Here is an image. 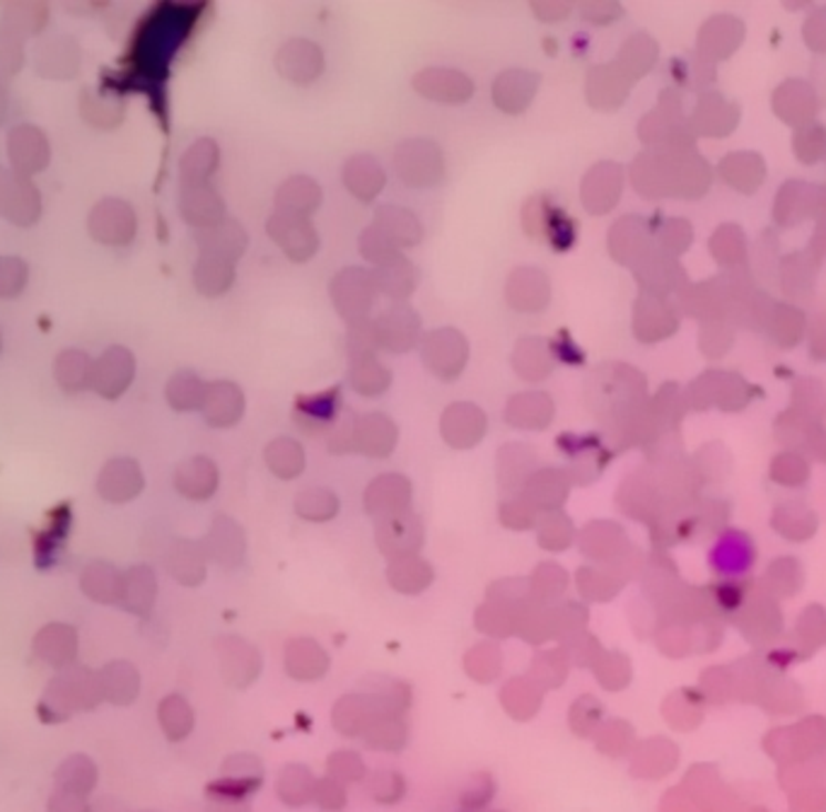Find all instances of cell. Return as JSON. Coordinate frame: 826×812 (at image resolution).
Masks as SVG:
<instances>
[{
    "mask_svg": "<svg viewBox=\"0 0 826 812\" xmlns=\"http://www.w3.org/2000/svg\"><path fill=\"white\" fill-rule=\"evenodd\" d=\"M186 10L189 6H159L148 20L141 22L136 42H133L141 71L165 75L167 63L184 44V37L194 24V16H184Z\"/></svg>",
    "mask_w": 826,
    "mask_h": 812,
    "instance_id": "1",
    "label": "cell"
},
{
    "mask_svg": "<svg viewBox=\"0 0 826 812\" xmlns=\"http://www.w3.org/2000/svg\"><path fill=\"white\" fill-rule=\"evenodd\" d=\"M392 167L404 184L429 189L445 177V155L431 138H406L394 148Z\"/></svg>",
    "mask_w": 826,
    "mask_h": 812,
    "instance_id": "2",
    "label": "cell"
},
{
    "mask_svg": "<svg viewBox=\"0 0 826 812\" xmlns=\"http://www.w3.org/2000/svg\"><path fill=\"white\" fill-rule=\"evenodd\" d=\"M329 292L339 315L349 325H355L365 322L370 317L380 290L375 284V274L363 269V266H349V269H343L339 276L331 278Z\"/></svg>",
    "mask_w": 826,
    "mask_h": 812,
    "instance_id": "3",
    "label": "cell"
},
{
    "mask_svg": "<svg viewBox=\"0 0 826 812\" xmlns=\"http://www.w3.org/2000/svg\"><path fill=\"white\" fill-rule=\"evenodd\" d=\"M423 363L429 366L433 376L443 380H455L469 361V343L464 335L452 327H440L421 341Z\"/></svg>",
    "mask_w": 826,
    "mask_h": 812,
    "instance_id": "4",
    "label": "cell"
},
{
    "mask_svg": "<svg viewBox=\"0 0 826 812\" xmlns=\"http://www.w3.org/2000/svg\"><path fill=\"white\" fill-rule=\"evenodd\" d=\"M266 233L283 249V255L290 261H308L319 249V235L312 225V218L276 210L269 223H266Z\"/></svg>",
    "mask_w": 826,
    "mask_h": 812,
    "instance_id": "5",
    "label": "cell"
},
{
    "mask_svg": "<svg viewBox=\"0 0 826 812\" xmlns=\"http://www.w3.org/2000/svg\"><path fill=\"white\" fill-rule=\"evenodd\" d=\"M324 51L319 44L304 37L288 39V42L276 51V71L281 73L288 83L310 85L324 73Z\"/></svg>",
    "mask_w": 826,
    "mask_h": 812,
    "instance_id": "6",
    "label": "cell"
},
{
    "mask_svg": "<svg viewBox=\"0 0 826 812\" xmlns=\"http://www.w3.org/2000/svg\"><path fill=\"white\" fill-rule=\"evenodd\" d=\"M413 90L431 102L464 104L474 95V80L460 69L431 65V69H423L413 75Z\"/></svg>",
    "mask_w": 826,
    "mask_h": 812,
    "instance_id": "7",
    "label": "cell"
},
{
    "mask_svg": "<svg viewBox=\"0 0 826 812\" xmlns=\"http://www.w3.org/2000/svg\"><path fill=\"white\" fill-rule=\"evenodd\" d=\"M378 346L394 353H404L416 346L421 337V317L413 312L406 302H394L380 317L372 319Z\"/></svg>",
    "mask_w": 826,
    "mask_h": 812,
    "instance_id": "8",
    "label": "cell"
},
{
    "mask_svg": "<svg viewBox=\"0 0 826 812\" xmlns=\"http://www.w3.org/2000/svg\"><path fill=\"white\" fill-rule=\"evenodd\" d=\"M525 228L527 235L539 237L544 243H549L556 249H566L572 245L576 239V223H572L568 216H564V210H558L551 206V202L546 198H531L525 208Z\"/></svg>",
    "mask_w": 826,
    "mask_h": 812,
    "instance_id": "9",
    "label": "cell"
},
{
    "mask_svg": "<svg viewBox=\"0 0 826 812\" xmlns=\"http://www.w3.org/2000/svg\"><path fill=\"white\" fill-rule=\"evenodd\" d=\"M133 376H136V361L131 351L124 346H112L92 363L90 388L104 399H116L128 390Z\"/></svg>",
    "mask_w": 826,
    "mask_h": 812,
    "instance_id": "10",
    "label": "cell"
},
{
    "mask_svg": "<svg viewBox=\"0 0 826 812\" xmlns=\"http://www.w3.org/2000/svg\"><path fill=\"white\" fill-rule=\"evenodd\" d=\"M90 233L104 245H126L136 235V213L122 198H104L90 213Z\"/></svg>",
    "mask_w": 826,
    "mask_h": 812,
    "instance_id": "11",
    "label": "cell"
},
{
    "mask_svg": "<svg viewBox=\"0 0 826 812\" xmlns=\"http://www.w3.org/2000/svg\"><path fill=\"white\" fill-rule=\"evenodd\" d=\"M541 85V75L527 69H508L493 80V102L505 114H523L535 102Z\"/></svg>",
    "mask_w": 826,
    "mask_h": 812,
    "instance_id": "12",
    "label": "cell"
},
{
    "mask_svg": "<svg viewBox=\"0 0 826 812\" xmlns=\"http://www.w3.org/2000/svg\"><path fill=\"white\" fill-rule=\"evenodd\" d=\"M505 300L517 312H541L551 300V281L537 266H517L505 281Z\"/></svg>",
    "mask_w": 826,
    "mask_h": 812,
    "instance_id": "13",
    "label": "cell"
},
{
    "mask_svg": "<svg viewBox=\"0 0 826 812\" xmlns=\"http://www.w3.org/2000/svg\"><path fill=\"white\" fill-rule=\"evenodd\" d=\"M8 153L12 167H16V175L30 179L49 163V141L37 126H16L10 131Z\"/></svg>",
    "mask_w": 826,
    "mask_h": 812,
    "instance_id": "14",
    "label": "cell"
},
{
    "mask_svg": "<svg viewBox=\"0 0 826 812\" xmlns=\"http://www.w3.org/2000/svg\"><path fill=\"white\" fill-rule=\"evenodd\" d=\"M143 472L136 460L131 458H114L102 467L97 479L100 496L112 503H128L143 491Z\"/></svg>",
    "mask_w": 826,
    "mask_h": 812,
    "instance_id": "15",
    "label": "cell"
},
{
    "mask_svg": "<svg viewBox=\"0 0 826 812\" xmlns=\"http://www.w3.org/2000/svg\"><path fill=\"white\" fill-rule=\"evenodd\" d=\"M343 184L358 202L370 204L375 202L384 192V186H388V172H384V167L372 155L358 153L345 160Z\"/></svg>",
    "mask_w": 826,
    "mask_h": 812,
    "instance_id": "16",
    "label": "cell"
},
{
    "mask_svg": "<svg viewBox=\"0 0 826 812\" xmlns=\"http://www.w3.org/2000/svg\"><path fill=\"white\" fill-rule=\"evenodd\" d=\"M179 208L186 223L198 230H208L225 220V204L210 184H184Z\"/></svg>",
    "mask_w": 826,
    "mask_h": 812,
    "instance_id": "17",
    "label": "cell"
},
{
    "mask_svg": "<svg viewBox=\"0 0 826 812\" xmlns=\"http://www.w3.org/2000/svg\"><path fill=\"white\" fill-rule=\"evenodd\" d=\"M372 225H375V228L388 237L399 251L416 247L423 239V223L419 220L416 213L404 206H394V204L382 206L378 210L375 220H372Z\"/></svg>",
    "mask_w": 826,
    "mask_h": 812,
    "instance_id": "18",
    "label": "cell"
},
{
    "mask_svg": "<svg viewBox=\"0 0 826 812\" xmlns=\"http://www.w3.org/2000/svg\"><path fill=\"white\" fill-rule=\"evenodd\" d=\"M322 206V186L308 175H292L276 189V210L312 218Z\"/></svg>",
    "mask_w": 826,
    "mask_h": 812,
    "instance_id": "19",
    "label": "cell"
},
{
    "mask_svg": "<svg viewBox=\"0 0 826 812\" xmlns=\"http://www.w3.org/2000/svg\"><path fill=\"white\" fill-rule=\"evenodd\" d=\"M486 431V419L476 404H450L443 417V433L455 448H474Z\"/></svg>",
    "mask_w": 826,
    "mask_h": 812,
    "instance_id": "20",
    "label": "cell"
},
{
    "mask_svg": "<svg viewBox=\"0 0 826 812\" xmlns=\"http://www.w3.org/2000/svg\"><path fill=\"white\" fill-rule=\"evenodd\" d=\"M202 409L206 411V419L210 423L228 429V425H233L237 419H242L245 394L235 382H228V380L213 382L208 384Z\"/></svg>",
    "mask_w": 826,
    "mask_h": 812,
    "instance_id": "21",
    "label": "cell"
},
{
    "mask_svg": "<svg viewBox=\"0 0 826 812\" xmlns=\"http://www.w3.org/2000/svg\"><path fill=\"white\" fill-rule=\"evenodd\" d=\"M247 243L249 239L242 225L228 218L220 220L218 225H213V228L208 230H202V235H198V245H202L204 255H216L230 261H237L245 255Z\"/></svg>",
    "mask_w": 826,
    "mask_h": 812,
    "instance_id": "22",
    "label": "cell"
},
{
    "mask_svg": "<svg viewBox=\"0 0 826 812\" xmlns=\"http://www.w3.org/2000/svg\"><path fill=\"white\" fill-rule=\"evenodd\" d=\"M175 484L179 494L194 501H204L213 496L218 489V470L208 458H192L179 464L175 474Z\"/></svg>",
    "mask_w": 826,
    "mask_h": 812,
    "instance_id": "23",
    "label": "cell"
},
{
    "mask_svg": "<svg viewBox=\"0 0 826 812\" xmlns=\"http://www.w3.org/2000/svg\"><path fill=\"white\" fill-rule=\"evenodd\" d=\"M34 650L53 668H65L78 654V636L65 624H49L34 638Z\"/></svg>",
    "mask_w": 826,
    "mask_h": 812,
    "instance_id": "24",
    "label": "cell"
},
{
    "mask_svg": "<svg viewBox=\"0 0 826 812\" xmlns=\"http://www.w3.org/2000/svg\"><path fill=\"white\" fill-rule=\"evenodd\" d=\"M372 274H375L378 290L394 302H404L419 286V269L404 255L378 266Z\"/></svg>",
    "mask_w": 826,
    "mask_h": 812,
    "instance_id": "25",
    "label": "cell"
},
{
    "mask_svg": "<svg viewBox=\"0 0 826 812\" xmlns=\"http://www.w3.org/2000/svg\"><path fill=\"white\" fill-rule=\"evenodd\" d=\"M194 284L198 292H204L208 298L225 296L235 284V261L202 251V257L194 266Z\"/></svg>",
    "mask_w": 826,
    "mask_h": 812,
    "instance_id": "26",
    "label": "cell"
},
{
    "mask_svg": "<svg viewBox=\"0 0 826 812\" xmlns=\"http://www.w3.org/2000/svg\"><path fill=\"white\" fill-rule=\"evenodd\" d=\"M34 63L49 78H69L73 71H78L80 53L78 47L69 42V37H53L39 47Z\"/></svg>",
    "mask_w": 826,
    "mask_h": 812,
    "instance_id": "27",
    "label": "cell"
},
{
    "mask_svg": "<svg viewBox=\"0 0 826 812\" xmlns=\"http://www.w3.org/2000/svg\"><path fill=\"white\" fill-rule=\"evenodd\" d=\"M220 165V148L213 138L192 143L182 157L184 184H208L213 172Z\"/></svg>",
    "mask_w": 826,
    "mask_h": 812,
    "instance_id": "28",
    "label": "cell"
},
{
    "mask_svg": "<svg viewBox=\"0 0 826 812\" xmlns=\"http://www.w3.org/2000/svg\"><path fill=\"white\" fill-rule=\"evenodd\" d=\"M53 521L49 527L34 539V564L39 568H49L53 564H59V554L61 547L65 544V537H69L71 530V511L69 505H61L59 511H53Z\"/></svg>",
    "mask_w": 826,
    "mask_h": 812,
    "instance_id": "29",
    "label": "cell"
},
{
    "mask_svg": "<svg viewBox=\"0 0 826 812\" xmlns=\"http://www.w3.org/2000/svg\"><path fill=\"white\" fill-rule=\"evenodd\" d=\"M554 346L546 339H523L515 346V356L513 363L519 376L527 380H541L544 376H549L551 366H554Z\"/></svg>",
    "mask_w": 826,
    "mask_h": 812,
    "instance_id": "30",
    "label": "cell"
},
{
    "mask_svg": "<svg viewBox=\"0 0 826 812\" xmlns=\"http://www.w3.org/2000/svg\"><path fill=\"white\" fill-rule=\"evenodd\" d=\"M396 443V429L390 419L370 414L358 421V448L368 455H388Z\"/></svg>",
    "mask_w": 826,
    "mask_h": 812,
    "instance_id": "31",
    "label": "cell"
},
{
    "mask_svg": "<svg viewBox=\"0 0 826 812\" xmlns=\"http://www.w3.org/2000/svg\"><path fill=\"white\" fill-rule=\"evenodd\" d=\"M554 417V402L539 392L519 394L508 402V421L513 419L517 429H544L546 421Z\"/></svg>",
    "mask_w": 826,
    "mask_h": 812,
    "instance_id": "32",
    "label": "cell"
},
{
    "mask_svg": "<svg viewBox=\"0 0 826 812\" xmlns=\"http://www.w3.org/2000/svg\"><path fill=\"white\" fill-rule=\"evenodd\" d=\"M83 590L95 603H118L124 595V578L110 564H90L83 574Z\"/></svg>",
    "mask_w": 826,
    "mask_h": 812,
    "instance_id": "33",
    "label": "cell"
},
{
    "mask_svg": "<svg viewBox=\"0 0 826 812\" xmlns=\"http://www.w3.org/2000/svg\"><path fill=\"white\" fill-rule=\"evenodd\" d=\"M53 376L65 392H80L90 388L92 380V358L85 351L69 349L53 363Z\"/></svg>",
    "mask_w": 826,
    "mask_h": 812,
    "instance_id": "34",
    "label": "cell"
},
{
    "mask_svg": "<svg viewBox=\"0 0 826 812\" xmlns=\"http://www.w3.org/2000/svg\"><path fill=\"white\" fill-rule=\"evenodd\" d=\"M97 677H100L102 697L118 701V703H126L131 699H136L138 672L133 670L131 665H126V662L110 665V668L102 670Z\"/></svg>",
    "mask_w": 826,
    "mask_h": 812,
    "instance_id": "35",
    "label": "cell"
},
{
    "mask_svg": "<svg viewBox=\"0 0 826 812\" xmlns=\"http://www.w3.org/2000/svg\"><path fill=\"white\" fill-rule=\"evenodd\" d=\"M349 380L353 384V390H358L365 397H375V394H382L384 390H388L390 370L384 368L375 356L353 358Z\"/></svg>",
    "mask_w": 826,
    "mask_h": 812,
    "instance_id": "36",
    "label": "cell"
},
{
    "mask_svg": "<svg viewBox=\"0 0 826 812\" xmlns=\"http://www.w3.org/2000/svg\"><path fill=\"white\" fill-rule=\"evenodd\" d=\"M266 462H269L273 474L281 479H292L304 470V452L292 438H278L266 450Z\"/></svg>",
    "mask_w": 826,
    "mask_h": 812,
    "instance_id": "37",
    "label": "cell"
},
{
    "mask_svg": "<svg viewBox=\"0 0 826 812\" xmlns=\"http://www.w3.org/2000/svg\"><path fill=\"white\" fill-rule=\"evenodd\" d=\"M208 384L198 380L194 372H177L175 378L167 384V399L169 404L179 411H189L204 407Z\"/></svg>",
    "mask_w": 826,
    "mask_h": 812,
    "instance_id": "38",
    "label": "cell"
},
{
    "mask_svg": "<svg viewBox=\"0 0 826 812\" xmlns=\"http://www.w3.org/2000/svg\"><path fill=\"white\" fill-rule=\"evenodd\" d=\"M39 210H42V202H39V192L32 186V182L27 177L18 179L16 194L10 198V206L6 210V216L12 223L20 225H30L39 218Z\"/></svg>",
    "mask_w": 826,
    "mask_h": 812,
    "instance_id": "39",
    "label": "cell"
},
{
    "mask_svg": "<svg viewBox=\"0 0 826 812\" xmlns=\"http://www.w3.org/2000/svg\"><path fill=\"white\" fill-rule=\"evenodd\" d=\"M296 511L308 521L322 523L339 513V498L327 489H310L296 498Z\"/></svg>",
    "mask_w": 826,
    "mask_h": 812,
    "instance_id": "40",
    "label": "cell"
},
{
    "mask_svg": "<svg viewBox=\"0 0 826 812\" xmlns=\"http://www.w3.org/2000/svg\"><path fill=\"white\" fill-rule=\"evenodd\" d=\"M155 597V576L151 574L145 566L133 568L131 574L124 578V595L122 600H126V607L133 611H143L141 603L148 607Z\"/></svg>",
    "mask_w": 826,
    "mask_h": 812,
    "instance_id": "41",
    "label": "cell"
},
{
    "mask_svg": "<svg viewBox=\"0 0 826 812\" xmlns=\"http://www.w3.org/2000/svg\"><path fill=\"white\" fill-rule=\"evenodd\" d=\"M409 482L396 474H384L368 489V508L370 511H390V501H399V494L409 496Z\"/></svg>",
    "mask_w": 826,
    "mask_h": 812,
    "instance_id": "42",
    "label": "cell"
},
{
    "mask_svg": "<svg viewBox=\"0 0 826 812\" xmlns=\"http://www.w3.org/2000/svg\"><path fill=\"white\" fill-rule=\"evenodd\" d=\"M361 251L363 257L370 259L372 264H375V269L382 264H388L392 259H396L399 255H404V251H399L388 237H384L375 225H370V228L363 233L361 237Z\"/></svg>",
    "mask_w": 826,
    "mask_h": 812,
    "instance_id": "43",
    "label": "cell"
},
{
    "mask_svg": "<svg viewBox=\"0 0 826 812\" xmlns=\"http://www.w3.org/2000/svg\"><path fill=\"white\" fill-rule=\"evenodd\" d=\"M27 284V264L18 257H0V298H16Z\"/></svg>",
    "mask_w": 826,
    "mask_h": 812,
    "instance_id": "44",
    "label": "cell"
},
{
    "mask_svg": "<svg viewBox=\"0 0 826 812\" xmlns=\"http://www.w3.org/2000/svg\"><path fill=\"white\" fill-rule=\"evenodd\" d=\"M22 63V49H20V39H16V32L3 30L0 32V71L12 73L20 69Z\"/></svg>",
    "mask_w": 826,
    "mask_h": 812,
    "instance_id": "45",
    "label": "cell"
},
{
    "mask_svg": "<svg viewBox=\"0 0 826 812\" xmlns=\"http://www.w3.org/2000/svg\"><path fill=\"white\" fill-rule=\"evenodd\" d=\"M18 179H20V175H16V172H8L6 167H0V213H3V216H6L8 206H10L12 194H16Z\"/></svg>",
    "mask_w": 826,
    "mask_h": 812,
    "instance_id": "46",
    "label": "cell"
},
{
    "mask_svg": "<svg viewBox=\"0 0 826 812\" xmlns=\"http://www.w3.org/2000/svg\"><path fill=\"white\" fill-rule=\"evenodd\" d=\"M3 112H6V92L3 88H0V116H3Z\"/></svg>",
    "mask_w": 826,
    "mask_h": 812,
    "instance_id": "47",
    "label": "cell"
},
{
    "mask_svg": "<svg viewBox=\"0 0 826 812\" xmlns=\"http://www.w3.org/2000/svg\"><path fill=\"white\" fill-rule=\"evenodd\" d=\"M0 343H3V341H0Z\"/></svg>",
    "mask_w": 826,
    "mask_h": 812,
    "instance_id": "48",
    "label": "cell"
}]
</instances>
